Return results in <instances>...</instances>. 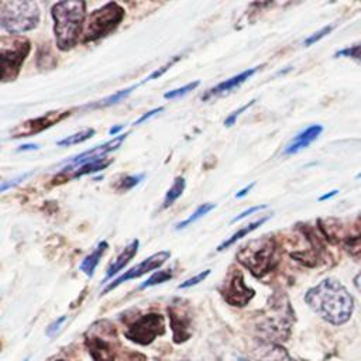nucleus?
I'll return each mask as SVG.
<instances>
[{"mask_svg": "<svg viewBox=\"0 0 361 361\" xmlns=\"http://www.w3.org/2000/svg\"><path fill=\"white\" fill-rule=\"evenodd\" d=\"M305 302L323 320L336 326L345 323L354 307L350 292L333 278H326L310 288L305 295Z\"/></svg>", "mask_w": 361, "mask_h": 361, "instance_id": "obj_1", "label": "nucleus"}, {"mask_svg": "<svg viewBox=\"0 0 361 361\" xmlns=\"http://www.w3.org/2000/svg\"><path fill=\"white\" fill-rule=\"evenodd\" d=\"M55 42L59 51H69L82 39L86 3L82 0L58 1L51 8Z\"/></svg>", "mask_w": 361, "mask_h": 361, "instance_id": "obj_2", "label": "nucleus"}, {"mask_svg": "<svg viewBox=\"0 0 361 361\" xmlns=\"http://www.w3.org/2000/svg\"><path fill=\"white\" fill-rule=\"evenodd\" d=\"M41 18L39 7L30 0L0 1V25L10 35H21L34 30Z\"/></svg>", "mask_w": 361, "mask_h": 361, "instance_id": "obj_3", "label": "nucleus"}, {"mask_svg": "<svg viewBox=\"0 0 361 361\" xmlns=\"http://www.w3.org/2000/svg\"><path fill=\"white\" fill-rule=\"evenodd\" d=\"M235 258L252 275L261 278L278 264V247L274 238L261 237L243 245Z\"/></svg>", "mask_w": 361, "mask_h": 361, "instance_id": "obj_4", "label": "nucleus"}, {"mask_svg": "<svg viewBox=\"0 0 361 361\" xmlns=\"http://www.w3.org/2000/svg\"><path fill=\"white\" fill-rule=\"evenodd\" d=\"M292 316L293 313L286 298H272L258 323V330L264 340L267 343L286 340L290 331Z\"/></svg>", "mask_w": 361, "mask_h": 361, "instance_id": "obj_5", "label": "nucleus"}, {"mask_svg": "<svg viewBox=\"0 0 361 361\" xmlns=\"http://www.w3.org/2000/svg\"><path fill=\"white\" fill-rule=\"evenodd\" d=\"M124 16V8L116 1H109L93 10L85 20L80 42H93L109 35L120 25Z\"/></svg>", "mask_w": 361, "mask_h": 361, "instance_id": "obj_6", "label": "nucleus"}, {"mask_svg": "<svg viewBox=\"0 0 361 361\" xmlns=\"http://www.w3.org/2000/svg\"><path fill=\"white\" fill-rule=\"evenodd\" d=\"M30 51L31 42L25 37L3 35L0 38V78L3 83L17 79Z\"/></svg>", "mask_w": 361, "mask_h": 361, "instance_id": "obj_7", "label": "nucleus"}, {"mask_svg": "<svg viewBox=\"0 0 361 361\" xmlns=\"http://www.w3.org/2000/svg\"><path fill=\"white\" fill-rule=\"evenodd\" d=\"M85 345L94 361H116L118 341L114 326L106 320L96 322L85 334Z\"/></svg>", "mask_w": 361, "mask_h": 361, "instance_id": "obj_8", "label": "nucleus"}, {"mask_svg": "<svg viewBox=\"0 0 361 361\" xmlns=\"http://www.w3.org/2000/svg\"><path fill=\"white\" fill-rule=\"evenodd\" d=\"M165 333V320L159 313H147L134 320L126 330V337L140 345L151 344L158 336Z\"/></svg>", "mask_w": 361, "mask_h": 361, "instance_id": "obj_9", "label": "nucleus"}, {"mask_svg": "<svg viewBox=\"0 0 361 361\" xmlns=\"http://www.w3.org/2000/svg\"><path fill=\"white\" fill-rule=\"evenodd\" d=\"M219 290L228 305L237 307L248 305L255 295V290L245 283L244 275L238 268H230V272Z\"/></svg>", "mask_w": 361, "mask_h": 361, "instance_id": "obj_10", "label": "nucleus"}, {"mask_svg": "<svg viewBox=\"0 0 361 361\" xmlns=\"http://www.w3.org/2000/svg\"><path fill=\"white\" fill-rule=\"evenodd\" d=\"M171 257V252L169 251H158L152 255H149L148 258H145L144 261H141L140 264L134 265L133 268H130L128 271H126L123 275H120L118 278H116L111 283H109L104 289H103V295L113 290L114 288H117L118 285H121L123 282H127L130 279H135V278H140L157 268H159L166 259H169Z\"/></svg>", "mask_w": 361, "mask_h": 361, "instance_id": "obj_11", "label": "nucleus"}, {"mask_svg": "<svg viewBox=\"0 0 361 361\" xmlns=\"http://www.w3.org/2000/svg\"><path fill=\"white\" fill-rule=\"evenodd\" d=\"M69 116V111H49L44 116L35 117V118H30L21 124H18L13 131V137L18 138V137H30L34 135L37 133L44 131L45 128L56 124L58 121H62L65 117Z\"/></svg>", "mask_w": 361, "mask_h": 361, "instance_id": "obj_12", "label": "nucleus"}, {"mask_svg": "<svg viewBox=\"0 0 361 361\" xmlns=\"http://www.w3.org/2000/svg\"><path fill=\"white\" fill-rule=\"evenodd\" d=\"M171 329L173 334V341L178 344L185 343L192 336L190 327H192V319L188 312V309L179 303H172V306L168 307Z\"/></svg>", "mask_w": 361, "mask_h": 361, "instance_id": "obj_13", "label": "nucleus"}, {"mask_svg": "<svg viewBox=\"0 0 361 361\" xmlns=\"http://www.w3.org/2000/svg\"><path fill=\"white\" fill-rule=\"evenodd\" d=\"M126 137H127V134H118L117 137H114L113 140H110V141H107V142H104L102 145H96V147H93V148H90L87 151H83V152L78 154L76 157H72L69 161H66L68 166L62 172L72 171V169H75V168H78V166L92 161V159L106 157V154L117 149L121 145V142L126 140Z\"/></svg>", "mask_w": 361, "mask_h": 361, "instance_id": "obj_14", "label": "nucleus"}, {"mask_svg": "<svg viewBox=\"0 0 361 361\" xmlns=\"http://www.w3.org/2000/svg\"><path fill=\"white\" fill-rule=\"evenodd\" d=\"M261 66H254V68H250V69H245L241 73L238 75H234L220 83H217L214 87L209 89L203 96H202V100H207L210 97H216V96H221V94H226L228 92H231L233 89L238 87L240 85H243L245 80H248Z\"/></svg>", "mask_w": 361, "mask_h": 361, "instance_id": "obj_15", "label": "nucleus"}, {"mask_svg": "<svg viewBox=\"0 0 361 361\" xmlns=\"http://www.w3.org/2000/svg\"><path fill=\"white\" fill-rule=\"evenodd\" d=\"M322 131H323V127L319 126V124L309 126L307 128H305L303 131H300L298 135H295L290 140V142L285 148V154L292 155V154H296V152L302 151L303 148L310 145L322 134Z\"/></svg>", "mask_w": 361, "mask_h": 361, "instance_id": "obj_16", "label": "nucleus"}, {"mask_svg": "<svg viewBox=\"0 0 361 361\" xmlns=\"http://www.w3.org/2000/svg\"><path fill=\"white\" fill-rule=\"evenodd\" d=\"M138 245H140V241L135 238L128 245L124 247V250L117 255V258L110 264V267L107 268L106 271V278H104V282L110 278H113V275H116L118 271H121L137 254L138 251Z\"/></svg>", "mask_w": 361, "mask_h": 361, "instance_id": "obj_17", "label": "nucleus"}, {"mask_svg": "<svg viewBox=\"0 0 361 361\" xmlns=\"http://www.w3.org/2000/svg\"><path fill=\"white\" fill-rule=\"evenodd\" d=\"M107 248H109L107 241H100V243L96 245V248L82 261V264H80V271H83L87 276H92V275L94 274V269H96V267L99 265V262H100V259H102V257L104 255V252H106Z\"/></svg>", "mask_w": 361, "mask_h": 361, "instance_id": "obj_18", "label": "nucleus"}, {"mask_svg": "<svg viewBox=\"0 0 361 361\" xmlns=\"http://www.w3.org/2000/svg\"><path fill=\"white\" fill-rule=\"evenodd\" d=\"M111 162H113V159L107 158V157L92 159V161H89V162H86V164L72 169V173L69 175V178H80V176H85V175H89V173L99 172V171L107 168ZM62 173H65V172H62Z\"/></svg>", "mask_w": 361, "mask_h": 361, "instance_id": "obj_19", "label": "nucleus"}, {"mask_svg": "<svg viewBox=\"0 0 361 361\" xmlns=\"http://www.w3.org/2000/svg\"><path fill=\"white\" fill-rule=\"evenodd\" d=\"M257 354L261 361H292L286 351L276 343H265Z\"/></svg>", "mask_w": 361, "mask_h": 361, "instance_id": "obj_20", "label": "nucleus"}, {"mask_svg": "<svg viewBox=\"0 0 361 361\" xmlns=\"http://www.w3.org/2000/svg\"><path fill=\"white\" fill-rule=\"evenodd\" d=\"M268 219H269V216H267V217H261L259 220H255V221H252V223H250V224H247V226L241 227L240 230H237L235 233H233L227 240H224V241L217 247V251H223V250L228 248L230 245H233L234 243H237V241H238V240H241L243 237H245V235H248L250 233H252L254 230H257V228H258L261 224H264Z\"/></svg>", "mask_w": 361, "mask_h": 361, "instance_id": "obj_21", "label": "nucleus"}, {"mask_svg": "<svg viewBox=\"0 0 361 361\" xmlns=\"http://www.w3.org/2000/svg\"><path fill=\"white\" fill-rule=\"evenodd\" d=\"M185 186H186V180L185 178L182 176H176L172 186L166 190L165 193V197H164V202H162V207L166 209L169 206H172L175 203V200L183 193L185 190Z\"/></svg>", "mask_w": 361, "mask_h": 361, "instance_id": "obj_22", "label": "nucleus"}, {"mask_svg": "<svg viewBox=\"0 0 361 361\" xmlns=\"http://www.w3.org/2000/svg\"><path fill=\"white\" fill-rule=\"evenodd\" d=\"M94 135V128H85V130H80L75 134H71V135H66L65 138L59 140L56 142L58 147H69V145H76V144H80L89 138H92Z\"/></svg>", "mask_w": 361, "mask_h": 361, "instance_id": "obj_23", "label": "nucleus"}, {"mask_svg": "<svg viewBox=\"0 0 361 361\" xmlns=\"http://www.w3.org/2000/svg\"><path fill=\"white\" fill-rule=\"evenodd\" d=\"M216 207V204L214 203H210V202H207V203H203V204H200L188 219H185L183 221H180V223H178L176 224V227H175V230H182V228H185V227H188V226H190L192 223H195V221H197L199 219H202L203 216H206L209 212H212L213 209Z\"/></svg>", "mask_w": 361, "mask_h": 361, "instance_id": "obj_24", "label": "nucleus"}, {"mask_svg": "<svg viewBox=\"0 0 361 361\" xmlns=\"http://www.w3.org/2000/svg\"><path fill=\"white\" fill-rule=\"evenodd\" d=\"M137 87V85H133V86H130V87H126V89H121V90H118V92H116L114 94H110L109 97H104L103 100H100V102H97V103H94V104H92V106H86V107H92V109H99V107H107V106H111V104H116V103H118V102H121L123 99H126L134 89Z\"/></svg>", "mask_w": 361, "mask_h": 361, "instance_id": "obj_25", "label": "nucleus"}, {"mask_svg": "<svg viewBox=\"0 0 361 361\" xmlns=\"http://www.w3.org/2000/svg\"><path fill=\"white\" fill-rule=\"evenodd\" d=\"M173 276L172 274V269H161V271H157L155 274H152L147 281H144L141 283V289H145V288H149V286H154V285H158V283H164L166 281H169L171 278Z\"/></svg>", "mask_w": 361, "mask_h": 361, "instance_id": "obj_26", "label": "nucleus"}, {"mask_svg": "<svg viewBox=\"0 0 361 361\" xmlns=\"http://www.w3.org/2000/svg\"><path fill=\"white\" fill-rule=\"evenodd\" d=\"M199 85H200V80H193V82H190V83H188V85H185V86H182V87H176V89H173V90L166 92V93L164 94V97H165V99H169V100L182 97V96L188 94L189 92L195 90Z\"/></svg>", "mask_w": 361, "mask_h": 361, "instance_id": "obj_27", "label": "nucleus"}, {"mask_svg": "<svg viewBox=\"0 0 361 361\" xmlns=\"http://www.w3.org/2000/svg\"><path fill=\"white\" fill-rule=\"evenodd\" d=\"M344 248L347 250L348 254L354 257H360L361 255V233L355 235H348L344 240Z\"/></svg>", "mask_w": 361, "mask_h": 361, "instance_id": "obj_28", "label": "nucleus"}, {"mask_svg": "<svg viewBox=\"0 0 361 361\" xmlns=\"http://www.w3.org/2000/svg\"><path fill=\"white\" fill-rule=\"evenodd\" d=\"M142 178H144V173H140V175H127V176H124V178L118 182V185H117L116 188H117V190H120V192L130 190V189H133L134 186H137V185L142 180Z\"/></svg>", "mask_w": 361, "mask_h": 361, "instance_id": "obj_29", "label": "nucleus"}, {"mask_svg": "<svg viewBox=\"0 0 361 361\" xmlns=\"http://www.w3.org/2000/svg\"><path fill=\"white\" fill-rule=\"evenodd\" d=\"M340 56H348V58H353V59H357L361 62V44H354V45L340 49L334 54V58H340Z\"/></svg>", "mask_w": 361, "mask_h": 361, "instance_id": "obj_30", "label": "nucleus"}, {"mask_svg": "<svg viewBox=\"0 0 361 361\" xmlns=\"http://www.w3.org/2000/svg\"><path fill=\"white\" fill-rule=\"evenodd\" d=\"M209 275H210V269H204V271L199 272L197 275H195V276H192V278H189V279L183 281L182 283H179V285H178V288H179V289H186V288L195 286V285H197V283L203 282Z\"/></svg>", "mask_w": 361, "mask_h": 361, "instance_id": "obj_31", "label": "nucleus"}, {"mask_svg": "<svg viewBox=\"0 0 361 361\" xmlns=\"http://www.w3.org/2000/svg\"><path fill=\"white\" fill-rule=\"evenodd\" d=\"M331 30H333V25H326V27L320 28L319 31H316V32L310 34V35L305 39L303 45H305V47H310V45H313L314 42H317L319 39H322L323 37H326L327 34H330V31H331Z\"/></svg>", "mask_w": 361, "mask_h": 361, "instance_id": "obj_32", "label": "nucleus"}, {"mask_svg": "<svg viewBox=\"0 0 361 361\" xmlns=\"http://www.w3.org/2000/svg\"><path fill=\"white\" fill-rule=\"evenodd\" d=\"M255 103V99H252V100H250L248 103H245V104H243L240 109H237V110H234L231 114H228V117L224 120V126L226 127H230V126H233L234 123H235V120L241 116V113H244L248 107H251L252 104Z\"/></svg>", "mask_w": 361, "mask_h": 361, "instance_id": "obj_33", "label": "nucleus"}, {"mask_svg": "<svg viewBox=\"0 0 361 361\" xmlns=\"http://www.w3.org/2000/svg\"><path fill=\"white\" fill-rule=\"evenodd\" d=\"M179 59H180V56H179V55H176V56H175V58H172L169 62H166L164 66H161V68H158L157 71H154V72H152L149 76H147L141 83H145V82H148V80H152V79H157V78L162 76V75H164V73H165V72H166V71H168V69H169V68H171L176 61H179Z\"/></svg>", "mask_w": 361, "mask_h": 361, "instance_id": "obj_34", "label": "nucleus"}, {"mask_svg": "<svg viewBox=\"0 0 361 361\" xmlns=\"http://www.w3.org/2000/svg\"><path fill=\"white\" fill-rule=\"evenodd\" d=\"M31 175H32V172H25V173L20 175V176H17V178H14V179H10V180H4V182L1 183V188H0V190H1V192H6L7 189H10V188H14L16 185H18L20 182H23L25 178H28V176H31Z\"/></svg>", "mask_w": 361, "mask_h": 361, "instance_id": "obj_35", "label": "nucleus"}, {"mask_svg": "<svg viewBox=\"0 0 361 361\" xmlns=\"http://www.w3.org/2000/svg\"><path fill=\"white\" fill-rule=\"evenodd\" d=\"M262 209H267V204H258V206H252V207H250V209H247V210H244L243 213H240L238 216H235V217H233V220H231V223H235V221H240V220H243V219H245L247 216H250V214H252V213H255V212H258V210H262Z\"/></svg>", "mask_w": 361, "mask_h": 361, "instance_id": "obj_36", "label": "nucleus"}, {"mask_svg": "<svg viewBox=\"0 0 361 361\" xmlns=\"http://www.w3.org/2000/svg\"><path fill=\"white\" fill-rule=\"evenodd\" d=\"M120 361H145V357L135 351H127L126 354L121 355Z\"/></svg>", "mask_w": 361, "mask_h": 361, "instance_id": "obj_37", "label": "nucleus"}, {"mask_svg": "<svg viewBox=\"0 0 361 361\" xmlns=\"http://www.w3.org/2000/svg\"><path fill=\"white\" fill-rule=\"evenodd\" d=\"M162 110H164V107H157V109H152V110L147 111V113H145V114H142L138 120H135V121H134V126H138V124H141V123L147 121L148 118H151L152 116H155L157 113H159V111H162Z\"/></svg>", "mask_w": 361, "mask_h": 361, "instance_id": "obj_38", "label": "nucleus"}, {"mask_svg": "<svg viewBox=\"0 0 361 361\" xmlns=\"http://www.w3.org/2000/svg\"><path fill=\"white\" fill-rule=\"evenodd\" d=\"M254 186H255V182H251L250 185H247L245 188H243L241 190H238V192L235 193V197H244L247 193H250V190H251Z\"/></svg>", "mask_w": 361, "mask_h": 361, "instance_id": "obj_39", "label": "nucleus"}, {"mask_svg": "<svg viewBox=\"0 0 361 361\" xmlns=\"http://www.w3.org/2000/svg\"><path fill=\"white\" fill-rule=\"evenodd\" d=\"M63 320H65V316L59 317L55 323H52V324L49 326V329H48V334H52L55 330H58V329H59V326L63 323Z\"/></svg>", "mask_w": 361, "mask_h": 361, "instance_id": "obj_40", "label": "nucleus"}, {"mask_svg": "<svg viewBox=\"0 0 361 361\" xmlns=\"http://www.w3.org/2000/svg\"><path fill=\"white\" fill-rule=\"evenodd\" d=\"M38 145L37 144H24L18 148V151H32V149H37Z\"/></svg>", "mask_w": 361, "mask_h": 361, "instance_id": "obj_41", "label": "nucleus"}, {"mask_svg": "<svg viewBox=\"0 0 361 361\" xmlns=\"http://www.w3.org/2000/svg\"><path fill=\"white\" fill-rule=\"evenodd\" d=\"M337 192H338V190H337V189H334V190H330V192H329V193H326V195H323V196H320V197H319V200H320V202H322V200H327V199H330V197H331V196H334V195H337Z\"/></svg>", "mask_w": 361, "mask_h": 361, "instance_id": "obj_42", "label": "nucleus"}, {"mask_svg": "<svg viewBox=\"0 0 361 361\" xmlns=\"http://www.w3.org/2000/svg\"><path fill=\"white\" fill-rule=\"evenodd\" d=\"M120 130H123V126H116V127H111L110 130H109V134H111V135H116Z\"/></svg>", "mask_w": 361, "mask_h": 361, "instance_id": "obj_43", "label": "nucleus"}, {"mask_svg": "<svg viewBox=\"0 0 361 361\" xmlns=\"http://www.w3.org/2000/svg\"><path fill=\"white\" fill-rule=\"evenodd\" d=\"M238 361H250V360H245V358H240Z\"/></svg>", "mask_w": 361, "mask_h": 361, "instance_id": "obj_44", "label": "nucleus"}, {"mask_svg": "<svg viewBox=\"0 0 361 361\" xmlns=\"http://www.w3.org/2000/svg\"><path fill=\"white\" fill-rule=\"evenodd\" d=\"M357 178H361V172H360V173H358V176H357Z\"/></svg>", "mask_w": 361, "mask_h": 361, "instance_id": "obj_45", "label": "nucleus"}, {"mask_svg": "<svg viewBox=\"0 0 361 361\" xmlns=\"http://www.w3.org/2000/svg\"><path fill=\"white\" fill-rule=\"evenodd\" d=\"M58 361H62V360H58Z\"/></svg>", "mask_w": 361, "mask_h": 361, "instance_id": "obj_46", "label": "nucleus"}]
</instances>
